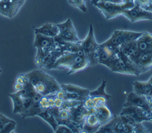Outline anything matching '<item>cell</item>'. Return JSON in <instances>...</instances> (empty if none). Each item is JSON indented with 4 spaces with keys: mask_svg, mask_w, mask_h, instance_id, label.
<instances>
[{
    "mask_svg": "<svg viewBox=\"0 0 152 133\" xmlns=\"http://www.w3.org/2000/svg\"><path fill=\"white\" fill-rule=\"evenodd\" d=\"M28 81L34 90L42 96L56 93L61 90V85L49 74L40 69H34L27 73Z\"/></svg>",
    "mask_w": 152,
    "mask_h": 133,
    "instance_id": "6da1fadb",
    "label": "cell"
},
{
    "mask_svg": "<svg viewBox=\"0 0 152 133\" xmlns=\"http://www.w3.org/2000/svg\"><path fill=\"white\" fill-rule=\"evenodd\" d=\"M90 66L87 58L76 53H68L61 55L53 64L52 69H69L68 75L83 71Z\"/></svg>",
    "mask_w": 152,
    "mask_h": 133,
    "instance_id": "7a4b0ae2",
    "label": "cell"
},
{
    "mask_svg": "<svg viewBox=\"0 0 152 133\" xmlns=\"http://www.w3.org/2000/svg\"><path fill=\"white\" fill-rule=\"evenodd\" d=\"M94 5L101 11L106 20H110L122 15L124 10L132 8L134 5V2L115 4L110 2L100 1Z\"/></svg>",
    "mask_w": 152,
    "mask_h": 133,
    "instance_id": "3957f363",
    "label": "cell"
},
{
    "mask_svg": "<svg viewBox=\"0 0 152 133\" xmlns=\"http://www.w3.org/2000/svg\"><path fill=\"white\" fill-rule=\"evenodd\" d=\"M119 48L113 47L103 43L99 44L96 53L98 64H102L111 69L114 64L119 59Z\"/></svg>",
    "mask_w": 152,
    "mask_h": 133,
    "instance_id": "277c9868",
    "label": "cell"
},
{
    "mask_svg": "<svg viewBox=\"0 0 152 133\" xmlns=\"http://www.w3.org/2000/svg\"><path fill=\"white\" fill-rule=\"evenodd\" d=\"M33 46L37 50L35 58H38L56 49L59 47V44L54 37L35 33Z\"/></svg>",
    "mask_w": 152,
    "mask_h": 133,
    "instance_id": "5b68a950",
    "label": "cell"
},
{
    "mask_svg": "<svg viewBox=\"0 0 152 133\" xmlns=\"http://www.w3.org/2000/svg\"><path fill=\"white\" fill-rule=\"evenodd\" d=\"M80 45L84 52L86 56L88 59L90 66L97 64L96 53L99 44L96 41L94 35V30L91 24L90 25L88 34L83 40H81Z\"/></svg>",
    "mask_w": 152,
    "mask_h": 133,
    "instance_id": "8992f818",
    "label": "cell"
},
{
    "mask_svg": "<svg viewBox=\"0 0 152 133\" xmlns=\"http://www.w3.org/2000/svg\"><path fill=\"white\" fill-rule=\"evenodd\" d=\"M57 26L59 28V33L54 37L57 42L78 43L81 41L70 18L63 23L57 24Z\"/></svg>",
    "mask_w": 152,
    "mask_h": 133,
    "instance_id": "52a82bcc",
    "label": "cell"
},
{
    "mask_svg": "<svg viewBox=\"0 0 152 133\" xmlns=\"http://www.w3.org/2000/svg\"><path fill=\"white\" fill-rule=\"evenodd\" d=\"M142 32H135L127 30H115L110 37L103 43L106 45L119 48L124 43L136 41Z\"/></svg>",
    "mask_w": 152,
    "mask_h": 133,
    "instance_id": "ba28073f",
    "label": "cell"
},
{
    "mask_svg": "<svg viewBox=\"0 0 152 133\" xmlns=\"http://www.w3.org/2000/svg\"><path fill=\"white\" fill-rule=\"evenodd\" d=\"M61 90L64 91V100L83 102L88 97L90 90L71 84H62Z\"/></svg>",
    "mask_w": 152,
    "mask_h": 133,
    "instance_id": "9c48e42d",
    "label": "cell"
},
{
    "mask_svg": "<svg viewBox=\"0 0 152 133\" xmlns=\"http://www.w3.org/2000/svg\"><path fill=\"white\" fill-rule=\"evenodd\" d=\"M122 15L127 18L132 23L141 20H152V12L145 10L135 2L132 8L124 10Z\"/></svg>",
    "mask_w": 152,
    "mask_h": 133,
    "instance_id": "30bf717a",
    "label": "cell"
},
{
    "mask_svg": "<svg viewBox=\"0 0 152 133\" xmlns=\"http://www.w3.org/2000/svg\"><path fill=\"white\" fill-rule=\"evenodd\" d=\"M120 114L128 115L132 117L136 121L138 122L142 123L144 121H148L152 122V112L148 111L140 107H124Z\"/></svg>",
    "mask_w": 152,
    "mask_h": 133,
    "instance_id": "8fae6325",
    "label": "cell"
},
{
    "mask_svg": "<svg viewBox=\"0 0 152 133\" xmlns=\"http://www.w3.org/2000/svg\"><path fill=\"white\" fill-rule=\"evenodd\" d=\"M62 55L63 53L59 46L56 49L49 52L45 56L34 58V61L36 64L40 68L52 69L55 61Z\"/></svg>",
    "mask_w": 152,
    "mask_h": 133,
    "instance_id": "7c38bea8",
    "label": "cell"
},
{
    "mask_svg": "<svg viewBox=\"0 0 152 133\" xmlns=\"http://www.w3.org/2000/svg\"><path fill=\"white\" fill-rule=\"evenodd\" d=\"M18 0H0V15L12 18L22 7Z\"/></svg>",
    "mask_w": 152,
    "mask_h": 133,
    "instance_id": "4fadbf2b",
    "label": "cell"
},
{
    "mask_svg": "<svg viewBox=\"0 0 152 133\" xmlns=\"http://www.w3.org/2000/svg\"><path fill=\"white\" fill-rule=\"evenodd\" d=\"M139 75L152 69V52L140 53L132 61Z\"/></svg>",
    "mask_w": 152,
    "mask_h": 133,
    "instance_id": "5bb4252c",
    "label": "cell"
},
{
    "mask_svg": "<svg viewBox=\"0 0 152 133\" xmlns=\"http://www.w3.org/2000/svg\"><path fill=\"white\" fill-rule=\"evenodd\" d=\"M91 109L88 110L83 105V103L69 109L71 113V120L82 129V132L83 126L84 124L86 118Z\"/></svg>",
    "mask_w": 152,
    "mask_h": 133,
    "instance_id": "9a60e30c",
    "label": "cell"
},
{
    "mask_svg": "<svg viewBox=\"0 0 152 133\" xmlns=\"http://www.w3.org/2000/svg\"><path fill=\"white\" fill-rule=\"evenodd\" d=\"M126 106H137L151 112L147 97L137 94L134 92H132L128 95L126 102L124 104V107Z\"/></svg>",
    "mask_w": 152,
    "mask_h": 133,
    "instance_id": "2e32d148",
    "label": "cell"
},
{
    "mask_svg": "<svg viewBox=\"0 0 152 133\" xmlns=\"http://www.w3.org/2000/svg\"><path fill=\"white\" fill-rule=\"evenodd\" d=\"M136 43L139 53L152 52V34L149 32L143 31Z\"/></svg>",
    "mask_w": 152,
    "mask_h": 133,
    "instance_id": "e0dca14e",
    "label": "cell"
},
{
    "mask_svg": "<svg viewBox=\"0 0 152 133\" xmlns=\"http://www.w3.org/2000/svg\"><path fill=\"white\" fill-rule=\"evenodd\" d=\"M94 109L91 110L90 112L86 118L84 124L83 126V132H97L101 126L94 113Z\"/></svg>",
    "mask_w": 152,
    "mask_h": 133,
    "instance_id": "ac0fdd59",
    "label": "cell"
},
{
    "mask_svg": "<svg viewBox=\"0 0 152 133\" xmlns=\"http://www.w3.org/2000/svg\"><path fill=\"white\" fill-rule=\"evenodd\" d=\"M42 95L35 91L32 99V102L30 106L25 111L23 115V118L27 117H31L34 116H37V115L43 111L40 106L39 101Z\"/></svg>",
    "mask_w": 152,
    "mask_h": 133,
    "instance_id": "d6986e66",
    "label": "cell"
},
{
    "mask_svg": "<svg viewBox=\"0 0 152 133\" xmlns=\"http://www.w3.org/2000/svg\"><path fill=\"white\" fill-rule=\"evenodd\" d=\"M119 50L133 61L139 55L136 41H131L123 43L119 47Z\"/></svg>",
    "mask_w": 152,
    "mask_h": 133,
    "instance_id": "ffe728a7",
    "label": "cell"
},
{
    "mask_svg": "<svg viewBox=\"0 0 152 133\" xmlns=\"http://www.w3.org/2000/svg\"><path fill=\"white\" fill-rule=\"evenodd\" d=\"M134 91L137 94L149 97L152 96V85L147 81H135L133 83Z\"/></svg>",
    "mask_w": 152,
    "mask_h": 133,
    "instance_id": "44dd1931",
    "label": "cell"
},
{
    "mask_svg": "<svg viewBox=\"0 0 152 133\" xmlns=\"http://www.w3.org/2000/svg\"><path fill=\"white\" fill-rule=\"evenodd\" d=\"M94 113L101 125L107 123L113 117L111 112L106 104L100 105L94 108Z\"/></svg>",
    "mask_w": 152,
    "mask_h": 133,
    "instance_id": "7402d4cb",
    "label": "cell"
},
{
    "mask_svg": "<svg viewBox=\"0 0 152 133\" xmlns=\"http://www.w3.org/2000/svg\"><path fill=\"white\" fill-rule=\"evenodd\" d=\"M34 33H39L46 36L55 37L59 33V28L57 24L47 23L39 28H36Z\"/></svg>",
    "mask_w": 152,
    "mask_h": 133,
    "instance_id": "603a6c76",
    "label": "cell"
},
{
    "mask_svg": "<svg viewBox=\"0 0 152 133\" xmlns=\"http://www.w3.org/2000/svg\"><path fill=\"white\" fill-rule=\"evenodd\" d=\"M8 96L11 99L13 104V113H20L21 116L24 113L26 109L24 106L22 97L18 91L10 93Z\"/></svg>",
    "mask_w": 152,
    "mask_h": 133,
    "instance_id": "cb8c5ba5",
    "label": "cell"
},
{
    "mask_svg": "<svg viewBox=\"0 0 152 133\" xmlns=\"http://www.w3.org/2000/svg\"><path fill=\"white\" fill-rule=\"evenodd\" d=\"M107 101V100L104 97L88 96V97L83 101V105L86 108L90 110L96 108L100 105L106 104Z\"/></svg>",
    "mask_w": 152,
    "mask_h": 133,
    "instance_id": "d4e9b609",
    "label": "cell"
},
{
    "mask_svg": "<svg viewBox=\"0 0 152 133\" xmlns=\"http://www.w3.org/2000/svg\"><path fill=\"white\" fill-rule=\"evenodd\" d=\"M37 116L41 118L42 119H43L47 123H48L50 125V126L52 128L53 131H55V129L57 128V126L58 125V124L55 116H53V113H52V112L49 109L42 111L40 113H39L37 115Z\"/></svg>",
    "mask_w": 152,
    "mask_h": 133,
    "instance_id": "484cf974",
    "label": "cell"
},
{
    "mask_svg": "<svg viewBox=\"0 0 152 133\" xmlns=\"http://www.w3.org/2000/svg\"><path fill=\"white\" fill-rule=\"evenodd\" d=\"M118 116L119 118L114 126L113 133H134V127L122 122L119 115Z\"/></svg>",
    "mask_w": 152,
    "mask_h": 133,
    "instance_id": "4316f807",
    "label": "cell"
},
{
    "mask_svg": "<svg viewBox=\"0 0 152 133\" xmlns=\"http://www.w3.org/2000/svg\"><path fill=\"white\" fill-rule=\"evenodd\" d=\"M106 84L107 82L105 80H103L101 85L97 89L93 91H90L88 96L104 97L107 100H110L112 98V96L105 92V87Z\"/></svg>",
    "mask_w": 152,
    "mask_h": 133,
    "instance_id": "83f0119b",
    "label": "cell"
},
{
    "mask_svg": "<svg viewBox=\"0 0 152 133\" xmlns=\"http://www.w3.org/2000/svg\"><path fill=\"white\" fill-rule=\"evenodd\" d=\"M110 70L114 72L134 75V73L125 65L124 62L122 61L121 59H120L119 58L118 60L114 64Z\"/></svg>",
    "mask_w": 152,
    "mask_h": 133,
    "instance_id": "f1b7e54d",
    "label": "cell"
},
{
    "mask_svg": "<svg viewBox=\"0 0 152 133\" xmlns=\"http://www.w3.org/2000/svg\"><path fill=\"white\" fill-rule=\"evenodd\" d=\"M118 115L114 116L112 118L108 121L105 124L101 125L99 129L97 130V132H101V133H113V128L115 125L116 122L118 119Z\"/></svg>",
    "mask_w": 152,
    "mask_h": 133,
    "instance_id": "f546056e",
    "label": "cell"
},
{
    "mask_svg": "<svg viewBox=\"0 0 152 133\" xmlns=\"http://www.w3.org/2000/svg\"><path fill=\"white\" fill-rule=\"evenodd\" d=\"M68 3L72 6L79 9L83 12H87V8L85 0H68Z\"/></svg>",
    "mask_w": 152,
    "mask_h": 133,
    "instance_id": "4dcf8cb0",
    "label": "cell"
},
{
    "mask_svg": "<svg viewBox=\"0 0 152 133\" xmlns=\"http://www.w3.org/2000/svg\"><path fill=\"white\" fill-rule=\"evenodd\" d=\"M16 122L14 121L9 122L4 125H1L0 127V133H9L12 132L15 129Z\"/></svg>",
    "mask_w": 152,
    "mask_h": 133,
    "instance_id": "1f68e13d",
    "label": "cell"
},
{
    "mask_svg": "<svg viewBox=\"0 0 152 133\" xmlns=\"http://www.w3.org/2000/svg\"><path fill=\"white\" fill-rule=\"evenodd\" d=\"M54 132L56 133H73L71 128L64 124H58Z\"/></svg>",
    "mask_w": 152,
    "mask_h": 133,
    "instance_id": "d6a6232c",
    "label": "cell"
},
{
    "mask_svg": "<svg viewBox=\"0 0 152 133\" xmlns=\"http://www.w3.org/2000/svg\"><path fill=\"white\" fill-rule=\"evenodd\" d=\"M28 81L27 73H20L15 78V83H18L23 85H24Z\"/></svg>",
    "mask_w": 152,
    "mask_h": 133,
    "instance_id": "836d02e7",
    "label": "cell"
},
{
    "mask_svg": "<svg viewBox=\"0 0 152 133\" xmlns=\"http://www.w3.org/2000/svg\"><path fill=\"white\" fill-rule=\"evenodd\" d=\"M14 121L13 120L7 118L5 115H4L2 113H0V126L1 125H4L9 122Z\"/></svg>",
    "mask_w": 152,
    "mask_h": 133,
    "instance_id": "e575fe53",
    "label": "cell"
},
{
    "mask_svg": "<svg viewBox=\"0 0 152 133\" xmlns=\"http://www.w3.org/2000/svg\"><path fill=\"white\" fill-rule=\"evenodd\" d=\"M150 0H135L134 2L138 4L143 8H145L150 4Z\"/></svg>",
    "mask_w": 152,
    "mask_h": 133,
    "instance_id": "d590c367",
    "label": "cell"
},
{
    "mask_svg": "<svg viewBox=\"0 0 152 133\" xmlns=\"http://www.w3.org/2000/svg\"><path fill=\"white\" fill-rule=\"evenodd\" d=\"M23 86H24V85L15 82V84H14V90H15L16 91H18L21 90L23 88Z\"/></svg>",
    "mask_w": 152,
    "mask_h": 133,
    "instance_id": "8d00e7d4",
    "label": "cell"
},
{
    "mask_svg": "<svg viewBox=\"0 0 152 133\" xmlns=\"http://www.w3.org/2000/svg\"><path fill=\"white\" fill-rule=\"evenodd\" d=\"M101 1H106V2H110L112 3L115 4H121L123 3V0H102Z\"/></svg>",
    "mask_w": 152,
    "mask_h": 133,
    "instance_id": "74e56055",
    "label": "cell"
},
{
    "mask_svg": "<svg viewBox=\"0 0 152 133\" xmlns=\"http://www.w3.org/2000/svg\"><path fill=\"white\" fill-rule=\"evenodd\" d=\"M147 100H148V103L150 106V108L152 112V96H149V97H147Z\"/></svg>",
    "mask_w": 152,
    "mask_h": 133,
    "instance_id": "f35d334b",
    "label": "cell"
},
{
    "mask_svg": "<svg viewBox=\"0 0 152 133\" xmlns=\"http://www.w3.org/2000/svg\"><path fill=\"white\" fill-rule=\"evenodd\" d=\"M144 9L146 10H148V11H150L152 12V0L150 1L149 5L145 8H144Z\"/></svg>",
    "mask_w": 152,
    "mask_h": 133,
    "instance_id": "ab89813d",
    "label": "cell"
},
{
    "mask_svg": "<svg viewBox=\"0 0 152 133\" xmlns=\"http://www.w3.org/2000/svg\"><path fill=\"white\" fill-rule=\"evenodd\" d=\"M102 0H91V4H92V5H94L95 4H96V3H97V2H100V1H101Z\"/></svg>",
    "mask_w": 152,
    "mask_h": 133,
    "instance_id": "60d3db41",
    "label": "cell"
},
{
    "mask_svg": "<svg viewBox=\"0 0 152 133\" xmlns=\"http://www.w3.org/2000/svg\"><path fill=\"white\" fill-rule=\"evenodd\" d=\"M135 0H123L124 2H134Z\"/></svg>",
    "mask_w": 152,
    "mask_h": 133,
    "instance_id": "b9f144b4",
    "label": "cell"
},
{
    "mask_svg": "<svg viewBox=\"0 0 152 133\" xmlns=\"http://www.w3.org/2000/svg\"><path fill=\"white\" fill-rule=\"evenodd\" d=\"M148 82L152 85V75H151V77L150 78V79L148 80Z\"/></svg>",
    "mask_w": 152,
    "mask_h": 133,
    "instance_id": "7bdbcfd3",
    "label": "cell"
},
{
    "mask_svg": "<svg viewBox=\"0 0 152 133\" xmlns=\"http://www.w3.org/2000/svg\"><path fill=\"white\" fill-rule=\"evenodd\" d=\"M1 72H2V70H1V69H0V74H1Z\"/></svg>",
    "mask_w": 152,
    "mask_h": 133,
    "instance_id": "ee69618b",
    "label": "cell"
}]
</instances>
